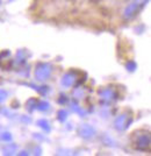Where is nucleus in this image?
I'll list each match as a JSON object with an SVG mask.
<instances>
[{
  "mask_svg": "<svg viewBox=\"0 0 151 156\" xmlns=\"http://www.w3.org/2000/svg\"><path fill=\"white\" fill-rule=\"evenodd\" d=\"M51 73V65L49 64H40L35 70V77L38 80L47 79Z\"/></svg>",
  "mask_w": 151,
  "mask_h": 156,
  "instance_id": "nucleus-3",
  "label": "nucleus"
},
{
  "mask_svg": "<svg viewBox=\"0 0 151 156\" xmlns=\"http://www.w3.org/2000/svg\"><path fill=\"white\" fill-rule=\"evenodd\" d=\"M0 139L4 140V141H11L12 140V135L9 133H2V134H0Z\"/></svg>",
  "mask_w": 151,
  "mask_h": 156,
  "instance_id": "nucleus-10",
  "label": "nucleus"
},
{
  "mask_svg": "<svg viewBox=\"0 0 151 156\" xmlns=\"http://www.w3.org/2000/svg\"><path fill=\"white\" fill-rule=\"evenodd\" d=\"M7 97V92L4 91V90H0V103H2Z\"/></svg>",
  "mask_w": 151,
  "mask_h": 156,
  "instance_id": "nucleus-14",
  "label": "nucleus"
},
{
  "mask_svg": "<svg viewBox=\"0 0 151 156\" xmlns=\"http://www.w3.org/2000/svg\"><path fill=\"white\" fill-rule=\"evenodd\" d=\"M148 0H131L129 2V5L124 8V12H123V15L125 19H130L133 18L138 11L141 7L144 6V4L147 2Z\"/></svg>",
  "mask_w": 151,
  "mask_h": 156,
  "instance_id": "nucleus-2",
  "label": "nucleus"
},
{
  "mask_svg": "<svg viewBox=\"0 0 151 156\" xmlns=\"http://www.w3.org/2000/svg\"><path fill=\"white\" fill-rule=\"evenodd\" d=\"M79 134L85 137V139H91L95 135V129L92 127L91 125H87V124H84L79 127Z\"/></svg>",
  "mask_w": 151,
  "mask_h": 156,
  "instance_id": "nucleus-5",
  "label": "nucleus"
},
{
  "mask_svg": "<svg viewBox=\"0 0 151 156\" xmlns=\"http://www.w3.org/2000/svg\"><path fill=\"white\" fill-rule=\"evenodd\" d=\"M48 108H49V103L43 101V103H40V104H38V110L45 111V110H48Z\"/></svg>",
  "mask_w": 151,
  "mask_h": 156,
  "instance_id": "nucleus-12",
  "label": "nucleus"
},
{
  "mask_svg": "<svg viewBox=\"0 0 151 156\" xmlns=\"http://www.w3.org/2000/svg\"><path fill=\"white\" fill-rule=\"evenodd\" d=\"M15 149H16V146L15 145H8L4 148V154L5 155H12L15 153Z\"/></svg>",
  "mask_w": 151,
  "mask_h": 156,
  "instance_id": "nucleus-8",
  "label": "nucleus"
},
{
  "mask_svg": "<svg viewBox=\"0 0 151 156\" xmlns=\"http://www.w3.org/2000/svg\"><path fill=\"white\" fill-rule=\"evenodd\" d=\"M130 121H131V118L129 115L122 114L119 118H116V120H115V128L119 130H123L129 126Z\"/></svg>",
  "mask_w": 151,
  "mask_h": 156,
  "instance_id": "nucleus-4",
  "label": "nucleus"
},
{
  "mask_svg": "<svg viewBox=\"0 0 151 156\" xmlns=\"http://www.w3.org/2000/svg\"><path fill=\"white\" fill-rule=\"evenodd\" d=\"M134 147L138 150H149L150 148V134L145 130H137L133 135Z\"/></svg>",
  "mask_w": 151,
  "mask_h": 156,
  "instance_id": "nucleus-1",
  "label": "nucleus"
},
{
  "mask_svg": "<svg viewBox=\"0 0 151 156\" xmlns=\"http://www.w3.org/2000/svg\"><path fill=\"white\" fill-rule=\"evenodd\" d=\"M127 69H128L129 71H134V70L136 69V63L128 62V63H127Z\"/></svg>",
  "mask_w": 151,
  "mask_h": 156,
  "instance_id": "nucleus-13",
  "label": "nucleus"
},
{
  "mask_svg": "<svg viewBox=\"0 0 151 156\" xmlns=\"http://www.w3.org/2000/svg\"><path fill=\"white\" fill-rule=\"evenodd\" d=\"M76 79H77L76 75L72 73V72H69V73L64 75V77L62 78V85L63 86H71V85L74 84Z\"/></svg>",
  "mask_w": 151,
  "mask_h": 156,
  "instance_id": "nucleus-6",
  "label": "nucleus"
},
{
  "mask_svg": "<svg viewBox=\"0 0 151 156\" xmlns=\"http://www.w3.org/2000/svg\"><path fill=\"white\" fill-rule=\"evenodd\" d=\"M66 114H67V113H66L64 110H63V111H60V112H58V120H60V121H65V119H66V117H67Z\"/></svg>",
  "mask_w": 151,
  "mask_h": 156,
  "instance_id": "nucleus-11",
  "label": "nucleus"
},
{
  "mask_svg": "<svg viewBox=\"0 0 151 156\" xmlns=\"http://www.w3.org/2000/svg\"><path fill=\"white\" fill-rule=\"evenodd\" d=\"M100 95H101V98H102V99L108 100V101L115 98V93H114L111 89H105V90L100 91Z\"/></svg>",
  "mask_w": 151,
  "mask_h": 156,
  "instance_id": "nucleus-7",
  "label": "nucleus"
},
{
  "mask_svg": "<svg viewBox=\"0 0 151 156\" xmlns=\"http://www.w3.org/2000/svg\"><path fill=\"white\" fill-rule=\"evenodd\" d=\"M37 125L40 126V127H42V128H43L44 130H47V132L50 130V126H49L47 120H38V121H37Z\"/></svg>",
  "mask_w": 151,
  "mask_h": 156,
  "instance_id": "nucleus-9",
  "label": "nucleus"
}]
</instances>
